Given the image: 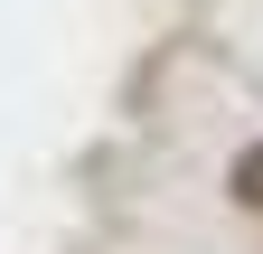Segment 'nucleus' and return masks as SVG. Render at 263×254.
<instances>
[{
	"instance_id": "obj_1",
	"label": "nucleus",
	"mask_w": 263,
	"mask_h": 254,
	"mask_svg": "<svg viewBox=\"0 0 263 254\" xmlns=\"http://www.w3.org/2000/svg\"><path fill=\"white\" fill-rule=\"evenodd\" d=\"M235 198H245V207L263 216V141H254V151H245V160H235Z\"/></svg>"
}]
</instances>
